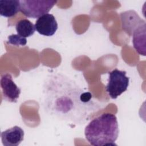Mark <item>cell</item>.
<instances>
[{"label":"cell","instance_id":"cell-1","mask_svg":"<svg viewBox=\"0 0 146 146\" xmlns=\"http://www.w3.org/2000/svg\"><path fill=\"white\" fill-rule=\"evenodd\" d=\"M42 106L49 115L75 125L85 124L99 105L89 91L70 78L54 74L46 79L42 91Z\"/></svg>","mask_w":146,"mask_h":146},{"label":"cell","instance_id":"cell-2","mask_svg":"<svg viewBox=\"0 0 146 146\" xmlns=\"http://www.w3.org/2000/svg\"><path fill=\"white\" fill-rule=\"evenodd\" d=\"M119 133L117 117L111 113H104L93 119L84 129L86 140L94 146L116 145Z\"/></svg>","mask_w":146,"mask_h":146},{"label":"cell","instance_id":"cell-3","mask_svg":"<svg viewBox=\"0 0 146 146\" xmlns=\"http://www.w3.org/2000/svg\"><path fill=\"white\" fill-rule=\"evenodd\" d=\"M53 0H21L20 11L28 18H39L48 13L56 3Z\"/></svg>","mask_w":146,"mask_h":146},{"label":"cell","instance_id":"cell-4","mask_svg":"<svg viewBox=\"0 0 146 146\" xmlns=\"http://www.w3.org/2000/svg\"><path fill=\"white\" fill-rule=\"evenodd\" d=\"M126 71H120L117 68L108 72V80L106 91L112 99H116L127 91L129 78L126 76Z\"/></svg>","mask_w":146,"mask_h":146},{"label":"cell","instance_id":"cell-5","mask_svg":"<svg viewBox=\"0 0 146 146\" xmlns=\"http://www.w3.org/2000/svg\"><path fill=\"white\" fill-rule=\"evenodd\" d=\"M0 83L3 99L8 102L17 103L21 94V89L13 81L11 75L8 73L2 74Z\"/></svg>","mask_w":146,"mask_h":146},{"label":"cell","instance_id":"cell-6","mask_svg":"<svg viewBox=\"0 0 146 146\" xmlns=\"http://www.w3.org/2000/svg\"><path fill=\"white\" fill-rule=\"evenodd\" d=\"M58 23L55 17L51 14H46L38 18L35 23L37 32L44 36L53 35L58 29Z\"/></svg>","mask_w":146,"mask_h":146},{"label":"cell","instance_id":"cell-7","mask_svg":"<svg viewBox=\"0 0 146 146\" xmlns=\"http://www.w3.org/2000/svg\"><path fill=\"white\" fill-rule=\"evenodd\" d=\"M120 18L123 30L129 36L140 25L145 23L134 10H128L120 13Z\"/></svg>","mask_w":146,"mask_h":146},{"label":"cell","instance_id":"cell-8","mask_svg":"<svg viewBox=\"0 0 146 146\" xmlns=\"http://www.w3.org/2000/svg\"><path fill=\"white\" fill-rule=\"evenodd\" d=\"M2 143L5 146H18L23 140L24 131L17 125L6 129L1 133Z\"/></svg>","mask_w":146,"mask_h":146},{"label":"cell","instance_id":"cell-9","mask_svg":"<svg viewBox=\"0 0 146 146\" xmlns=\"http://www.w3.org/2000/svg\"><path fill=\"white\" fill-rule=\"evenodd\" d=\"M132 43L134 48L137 52L143 56H145V36L146 23L140 25L132 34Z\"/></svg>","mask_w":146,"mask_h":146},{"label":"cell","instance_id":"cell-10","mask_svg":"<svg viewBox=\"0 0 146 146\" xmlns=\"http://www.w3.org/2000/svg\"><path fill=\"white\" fill-rule=\"evenodd\" d=\"M20 11V1L19 0H1V15L10 18L14 16Z\"/></svg>","mask_w":146,"mask_h":146},{"label":"cell","instance_id":"cell-11","mask_svg":"<svg viewBox=\"0 0 146 146\" xmlns=\"http://www.w3.org/2000/svg\"><path fill=\"white\" fill-rule=\"evenodd\" d=\"M15 29L17 34L23 38L30 37L33 35L35 31V25L29 19H23L19 21L16 25Z\"/></svg>","mask_w":146,"mask_h":146},{"label":"cell","instance_id":"cell-12","mask_svg":"<svg viewBox=\"0 0 146 146\" xmlns=\"http://www.w3.org/2000/svg\"><path fill=\"white\" fill-rule=\"evenodd\" d=\"M7 43L15 46H25L27 43L26 38L22 37L18 34H13L8 36Z\"/></svg>","mask_w":146,"mask_h":146}]
</instances>
